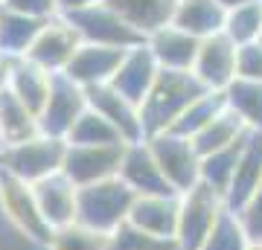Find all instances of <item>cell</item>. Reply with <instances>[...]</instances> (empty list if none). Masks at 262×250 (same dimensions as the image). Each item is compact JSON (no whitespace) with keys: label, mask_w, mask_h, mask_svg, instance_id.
<instances>
[{"label":"cell","mask_w":262,"mask_h":250,"mask_svg":"<svg viewBox=\"0 0 262 250\" xmlns=\"http://www.w3.org/2000/svg\"><path fill=\"white\" fill-rule=\"evenodd\" d=\"M204 90L207 87L195 79V73L160 70L151 93L146 96V102L140 105L146 140L155 137V134H166V131L175 128V122L184 117V111H187Z\"/></svg>","instance_id":"cell-1"},{"label":"cell","mask_w":262,"mask_h":250,"mask_svg":"<svg viewBox=\"0 0 262 250\" xmlns=\"http://www.w3.org/2000/svg\"><path fill=\"white\" fill-rule=\"evenodd\" d=\"M64 157H67V140L38 134L27 143L3 148L0 151V172L35 186L44 177L58 175L64 169Z\"/></svg>","instance_id":"cell-2"},{"label":"cell","mask_w":262,"mask_h":250,"mask_svg":"<svg viewBox=\"0 0 262 250\" xmlns=\"http://www.w3.org/2000/svg\"><path fill=\"white\" fill-rule=\"evenodd\" d=\"M134 198L137 195L131 192L120 177L82 186L79 189V207H76V221L96 230V233L111 236L117 227H122V224L128 221Z\"/></svg>","instance_id":"cell-3"},{"label":"cell","mask_w":262,"mask_h":250,"mask_svg":"<svg viewBox=\"0 0 262 250\" xmlns=\"http://www.w3.org/2000/svg\"><path fill=\"white\" fill-rule=\"evenodd\" d=\"M227 213L225 198L213 192L210 186L198 184L187 195H181V215H178V241L181 250H201L204 241L210 239L219 218Z\"/></svg>","instance_id":"cell-4"},{"label":"cell","mask_w":262,"mask_h":250,"mask_svg":"<svg viewBox=\"0 0 262 250\" xmlns=\"http://www.w3.org/2000/svg\"><path fill=\"white\" fill-rule=\"evenodd\" d=\"M146 143H149L151 154L158 160L160 172L166 175L169 186L178 195H187L189 189H195L201 184V154L195 151L189 137L166 131V134L149 137Z\"/></svg>","instance_id":"cell-5"},{"label":"cell","mask_w":262,"mask_h":250,"mask_svg":"<svg viewBox=\"0 0 262 250\" xmlns=\"http://www.w3.org/2000/svg\"><path fill=\"white\" fill-rule=\"evenodd\" d=\"M0 213L9 218V224L20 236L38 244H50L53 239V227L44 221V215L38 210L35 189L18 177H9L0 172Z\"/></svg>","instance_id":"cell-6"},{"label":"cell","mask_w":262,"mask_h":250,"mask_svg":"<svg viewBox=\"0 0 262 250\" xmlns=\"http://www.w3.org/2000/svg\"><path fill=\"white\" fill-rule=\"evenodd\" d=\"M88 90L82 84H76L67 73H56L53 76V90H50V99L44 105V111L38 113V128L41 134L56 140H67L70 131L82 113L88 111Z\"/></svg>","instance_id":"cell-7"},{"label":"cell","mask_w":262,"mask_h":250,"mask_svg":"<svg viewBox=\"0 0 262 250\" xmlns=\"http://www.w3.org/2000/svg\"><path fill=\"white\" fill-rule=\"evenodd\" d=\"M67 20L73 24V29L79 32L82 44H99V47H117V50H131V47L143 44L146 38L137 32L134 27H128L108 3L91 6L84 12L67 15Z\"/></svg>","instance_id":"cell-8"},{"label":"cell","mask_w":262,"mask_h":250,"mask_svg":"<svg viewBox=\"0 0 262 250\" xmlns=\"http://www.w3.org/2000/svg\"><path fill=\"white\" fill-rule=\"evenodd\" d=\"M79 47H82V38L79 32L73 29V24L64 18V15H58V18L47 20L38 38L32 41L29 47V53L24 58H29L32 64L44 67L47 73H64L73 56L79 53Z\"/></svg>","instance_id":"cell-9"},{"label":"cell","mask_w":262,"mask_h":250,"mask_svg":"<svg viewBox=\"0 0 262 250\" xmlns=\"http://www.w3.org/2000/svg\"><path fill=\"white\" fill-rule=\"evenodd\" d=\"M125 146H67L64 172L79 189L120 175Z\"/></svg>","instance_id":"cell-10"},{"label":"cell","mask_w":262,"mask_h":250,"mask_svg":"<svg viewBox=\"0 0 262 250\" xmlns=\"http://www.w3.org/2000/svg\"><path fill=\"white\" fill-rule=\"evenodd\" d=\"M236 58H239V47L225 32H219V35H210L201 41L192 73L207 90L225 93L236 82Z\"/></svg>","instance_id":"cell-11"},{"label":"cell","mask_w":262,"mask_h":250,"mask_svg":"<svg viewBox=\"0 0 262 250\" xmlns=\"http://www.w3.org/2000/svg\"><path fill=\"white\" fill-rule=\"evenodd\" d=\"M117 177H120L137 198H146V195H178L169 186L166 175L160 172L158 160H155V154H151V148H149L146 140L125 146V154H122L120 175Z\"/></svg>","instance_id":"cell-12"},{"label":"cell","mask_w":262,"mask_h":250,"mask_svg":"<svg viewBox=\"0 0 262 250\" xmlns=\"http://www.w3.org/2000/svg\"><path fill=\"white\" fill-rule=\"evenodd\" d=\"M88 105H91V111H96L99 117H105V120L111 122L114 128L122 134L125 143H143L146 140L140 105H134L131 99H125L114 84L91 87L88 90Z\"/></svg>","instance_id":"cell-13"},{"label":"cell","mask_w":262,"mask_h":250,"mask_svg":"<svg viewBox=\"0 0 262 250\" xmlns=\"http://www.w3.org/2000/svg\"><path fill=\"white\" fill-rule=\"evenodd\" d=\"M158 76H160L158 58L151 56V50L143 41V44L125 50V56H122L111 84L134 105H143L146 96L151 93V87H155V82H158Z\"/></svg>","instance_id":"cell-14"},{"label":"cell","mask_w":262,"mask_h":250,"mask_svg":"<svg viewBox=\"0 0 262 250\" xmlns=\"http://www.w3.org/2000/svg\"><path fill=\"white\" fill-rule=\"evenodd\" d=\"M262 186V131H248L242 143V154L236 163V175L225 195V207L230 213H242Z\"/></svg>","instance_id":"cell-15"},{"label":"cell","mask_w":262,"mask_h":250,"mask_svg":"<svg viewBox=\"0 0 262 250\" xmlns=\"http://www.w3.org/2000/svg\"><path fill=\"white\" fill-rule=\"evenodd\" d=\"M178 215H181V195H146L134 198L128 213V224L149 233L155 239H172L178 236Z\"/></svg>","instance_id":"cell-16"},{"label":"cell","mask_w":262,"mask_h":250,"mask_svg":"<svg viewBox=\"0 0 262 250\" xmlns=\"http://www.w3.org/2000/svg\"><path fill=\"white\" fill-rule=\"evenodd\" d=\"M146 47L151 50V56L158 58L160 70H178V73H192L198 58V47L201 38L184 32L181 27L169 24L160 27L158 32L146 35Z\"/></svg>","instance_id":"cell-17"},{"label":"cell","mask_w":262,"mask_h":250,"mask_svg":"<svg viewBox=\"0 0 262 250\" xmlns=\"http://www.w3.org/2000/svg\"><path fill=\"white\" fill-rule=\"evenodd\" d=\"M35 189V201L38 210L44 215V221L58 230V227H67V224L76 221V207H79V186L64 175L58 172L53 177H44L41 184L32 186Z\"/></svg>","instance_id":"cell-18"},{"label":"cell","mask_w":262,"mask_h":250,"mask_svg":"<svg viewBox=\"0 0 262 250\" xmlns=\"http://www.w3.org/2000/svg\"><path fill=\"white\" fill-rule=\"evenodd\" d=\"M122 56H125V50H117V47L82 44L64 73L70 76L76 84H82L84 90L99 87V84H111Z\"/></svg>","instance_id":"cell-19"},{"label":"cell","mask_w":262,"mask_h":250,"mask_svg":"<svg viewBox=\"0 0 262 250\" xmlns=\"http://www.w3.org/2000/svg\"><path fill=\"white\" fill-rule=\"evenodd\" d=\"M105 3L143 38L158 32L160 27H169L178 6V0H105Z\"/></svg>","instance_id":"cell-20"},{"label":"cell","mask_w":262,"mask_h":250,"mask_svg":"<svg viewBox=\"0 0 262 250\" xmlns=\"http://www.w3.org/2000/svg\"><path fill=\"white\" fill-rule=\"evenodd\" d=\"M225 20H227V9L219 0H178L172 24L204 41L210 35L225 32Z\"/></svg>","instance_id":"cell-21"},{"label":"cell","mask_w":262,"mask_h":250,"mask_svg":"<svg viewBox=\"0 0 262 250\" xmlns=\"http://www.w3.org/2000/svg\"><path fill=\"white\" fill-rule=\"evenodd\" d=\"M53 76H56V73H47L44 67L32 64L29 58H15L12 79H9V90L38 117V113L44 111L47 99H50V90H53Z\"/></svg>","instance_id":"cell-22"},{"label":"cell","mask_w":262,"mask_h":250,"mask_svg":"<svg viewBox=\"0 0 262 250\" xmlns=\"http://www.w3.org/2000/svg\"><path fill=\"white\" fill-rule=\"evenodd\" d=\"M38 134H41L38 117L6 87L0 93V140H3V146H18Z\"/></svg>","instance_id":"cell-23"},{"label":"cell","mask_w":262,"mask_h":250,"mask_svg":"<svg viewBox=\"0 0 262 250\" xmlns=\"http://www.w3.org/2000/svg\"><path fill=\"white\" fill-rule=\"evenodd\" d=\"M44 24L47 20H35V18H27V15H18V12L3 9L0 12V53L9 58H24Z\"/></svg>","instance_id":"cell-24"},{"label":"cell","mask_w":262,"mask_h":250,"mask_svg":"<svg viewBox=\"0 0 262 250\" xmlns=\"http://www.w3.org/2000/svg\"><path fill=\"white\" fill-rule=\"evenodd\" d=\"M245 134H248V125L227 108V111L219 113L204 131H198L195 137H192V146H195V151L201 157H207V154H215V151H222V148H230V146H236V143H242Z\"/></svg>","instance_id":"cell-25"},{"label":"cell","mask_w":262,"mask_h":250,"mask_svg":"<svg viewBox=\"0 0 262 250\" xmlns=\"http://www.w3.org/2000/svg\"><path fill=\"white\" fill-rule=\"evenodd\" d=\"M227 108L248 125V131H262V84L236 79L225 90Z\"/></svg>","instance_id":"cell-26"},{"label":"cell","mask_w":262,"mask_h":250,"mask_svg":"<svg viewBox=\"0 0 262 250\" xmlns=\"http://www.w3.org/2000/svg\"><path fill=\"white\" fill-rule=\"evenodd\" d=\"M222 111H227L225 93L204 90V93L195 99V102H192L187 111H184V117L175 122V128H172V131H175V134H181V137H189V140H192L198 131H204Z\"/></svg>","instance_id":"cell-27"},{"label":"cell","mask_w":262,"mask_h":250,"mask_svg":"<svg viewBox=\"0 0 262 250\" xmlns=\"http://www.w3.org/2000/svg\"><path fill=\"white\" fill-rule=\"evenodd\" d=\"M245 137H248V134H245ZM242 143H236V146H230V148H222V151H215V154L201 157V184L210 186V189L219 192L222 198L227 195L230 180H233V175H236V163H239V154H242Z\"/></svg>","instance_id":"cell-28"},{"label":"cell","mask_w":262,"mask_h":250,"mask_svg":"<svg viewBox=\"0 0 262 250\" xmlns=\"http://www.w3.org/2000/svg\"><path fill=\"white\" fill-rule=\"evenodd\" d=\"M67 146H128V143L122 140V134L105 117H99L96 111L88 108L82 113V120L76 122L73 131H70Z\"/></svg>","instance_id":"cell-29"},{"label":"cell","mask_w":262,"mask_h":250,"mask_svg":"<svg viewBox=\"0 0 262 250\" xmlns=\"http://www.w3.org/2000/svg\"><path fill=\"white\" fill-rule=\"evenodd\" d=\"M225 35L230 38L236 47H245V44L259 41V35H262V0H256V3H245V6H239V9L227 12Z\"/></svg>","instance_id":"cell-30"},{"label":"cell","mask_w":262,"mask_h":250,"mask_svg":"<svg viewBox=\"0 0 262 250\" xmlns=\"http://www.w3.org/2000/svg\"><path fill=\"white\" fill-rule=\"evenodd\" d=\"M47 247L50 250H105L108 247V236L73 221L67 227L53 230V239H50Z\"/></svg>","instance_id":"cell-31"},{"label":"cell","mask_w":262,"mask_h":250,"mask_svg":"<svg viewBox=\"0 0 262 250\" xmlns=\"http://www.w3.org/2000/svg\"><path fill=\"white\" fill-rule=\"evenodd\" d=\"M248 244H251V236L245 230L242 218L227 210V213L219 218V224L213 227L210 239L204 241L201 250H248Z\"/></svg>","instance_id":"cell-32"},{"label":"cell","mask_w":262,"mask_h":250,"mask_svg":"<svg viewBox=\"0 0 262 250\" xmlns=\"http://www.w3.org/2000/svg\"><path fill=\"white\" fill-rule=\"evenodd\" d=\"M105 250H181L178 241L172 239H155L149 233L137 230L134 224H122L108 236V247Z\"/></svg>","instance_id":"cell-33"},{"label":"cell","mask_w":262,"mask_h":250,"mask_svg":"<svg viewBox=\"0 0 262 250\" xmlns=\"http://www.w3.org/2000/svg\"><path fill=\"white\" fill-rule=\"evenodd\" d=\"M236 79H245V82H259L262 84V44H259V41L239 47V58H236Z\"/></svg>","instance_id":"cell-34"},{"label":"cell","mask_w":262,"mask_h":250,"mask_svg":"<svg viewBox=\"0 0 262 250\" xmlns=\"http://www.w3.org/2000/svg\"><path fill=\"white\" fill-rule=\"evenodd\" d=\"M3 9L18 12V15H27V18L35 20H53L58 18V0H6Z\"/></svg>","instance_id":"cell-35"},{"label":"cell","mask_w":262,"mask_h":250,"mask_svg":"<svg viewBox=\"0 0 262 250\" xmlns=\"http://www.w3.org/2000/svg\"><path fill=\"white\" fill-rule=\"evenodd\" d=\"M236 215L242 218L245 230H248L251 239H262V186H259V192L251 198V204L245 207L242 213H236Z\"/></svg>","instance_id":"cell-36"},{"label":"cell","mask_w":262,"mask_h":250,"mask_svg":"<svg viewBox=\"0 0 262 250\" xmlns=\"http://www.w3.org/2000/svg\"><path fill=\"white\" fill-rule=\"evenodd\" d=\"M99 3H105V0H58V12L67 18V15L84 12V9H91V6H99Z\"/></svg>","instance_id":"cell-37"},{"label":"cell","mask_w":262,"mask_h":250,"mask_svg":"<svg viewBox=\"0 0 262 250\" xmlns=\"http://www.w3.org/2000/svg\"><path fill=\"white\" fill-rule=\"evenodd\" d=\"M12 67H15V58H9V56H3V53H0V93L9 87Z\"/></svg>","instance_id":"cell-38"},{"label":"cell","mask_w":262,"mask_h":250,"mask_svg":"<svg viewBox=\"0 0 262 250\" xmlns=\"http://www.w3.org/2000/svg\"><path fill=\"white\" fill-rule=\"evenodd\" d=\"M219 3H222V6L230 12V9H239V6H245V3H256V0H219Z\"/></svg>","instance_id":"cell-39"},{"label":"cell","mask_w":262,"mask_h":250,"mask_svg":"<svg viewBox=\"0 0 262 250\" xmlns=\"http://www.w3.org/2000/svg\"><path fill=\"white\" fill-rule=\"evenodd\" d=\"M248 250H262V239H251V244H248Z\"/></svg>","instance_id":"cell-40"},{"label":"cell","mask_w":262,"mask_h":250,"mask_svg":"<svg viewBox=\"0 0 262 250\" xmlns=\"http://www.w3.org/2000/svg\"><path fill=\"white\" fill-rule=\"evenodd\" d=\"M3 148H6V146H3V140H0V151H3Z\"/></svg>","instance_id":"cell-41"},{"label":"cell","mask_w":262,"mask_h":250,"mask_svg":"<svg viewBox=\"0 0 262 250\" xmlns=\"http://www.w3.org/2000/svg\"><path fill=\"white\" fill-rule=\"evenodd\" d=\"M3 3H6V0H0V6H3Z\"/></svg>","instance_id":"cell-42"},{"label":"cell","mask_w":262,"mask_h":250,"mask_svg":"<svg viewBox=\"0 0 262 250\" xmlns=\"http://www.w3.org/2000/svg\"><path fill=\"white\" fill-rule=\"evenodd\" d=\"M259 44H262V35H259Z\"/></svg>","instance_id":"cell-43"},{"label":"cell","mask_w":262,"mask_h":250,"mask_svg":"<svg viewBox=\"0 0 262 250\" xmlns=\"http://www.w3.org/2000/svg\"><path fill=\"white\" fill-rule=\"evenodd\" d=\"M0 12H3V9H0Z\"/></svg>","instance_id":"cell-44"}]
</instances>
